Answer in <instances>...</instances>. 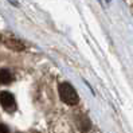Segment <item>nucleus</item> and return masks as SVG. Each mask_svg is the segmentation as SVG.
Wrapping results in <instances>:
<instances>
[{
	"label": "nucleus",
	"instance_id": "nucleus-1",
	"mask_svg": "<svg viewBox=\"0 0 133 133\" xmlns=\"http://www.w3.org/2000/svg\"><path fill=\"white\" fill-rule=\"evenodd\" d=\"M58 90H59V97L63 102H66L67 105L78 104V94H77L75 89L70 83H66V82L61 83Z\"/></svg>",
	"mask_w": 133,
	"mask_h": 133
},
{
	"label": "nucleus",
	"instance_id": "nucleus-2",
	"mask_svg": "<svg viewBox=\"0 0 133 133\" xmlns=\"http://www.w3.org/2000/svg\"><path fill=\"white\" fill-rule=\"evenodd\" d=\"M0 104L8 112H12L15 110L16 108V104H15V97L11 94L10 91H2L0 93Z\"/></svg>",
	"mask_w": 133,
	"mask_h": 133
},
{
	"label": "nucleus",
	"instance_id": "nucleus-3",
	"mask_svg": "<svg viewBox=\"0 0 133 133\" xmlns=\"http://www.w3.org/2000/svg\"><path fill=\"white\" fill-rule=\"evenodd\" d=\"M5 44H7V47H10L15 51H22L23 49H24V44H23L20 41H18V39H7Z\"/></svg>",
	"mask_w": 133,
	"mask_h": 133
},
{
	"label": "nucleus",
	"instance_id": "nucleus-4",
	"mask_svg": "<svg viewBox=\"0 0 133 133\" xmlns=\"http://www.w3.org/2000/svg\"><path fill=\"white\" fill-rule=\"evenodd\" d=\"M12 81V74L10 73V70L2 69L0 70V83L2 85H8Z\"/></svg>",
	"mask_w": 133,
	"mask_h": 133
},
{
	"label": "nucleus",
	"instance_id": "nucleus-5",
	"mask_svg": "<svg viewBox=\"0 0 133 133\" xmlns=\"http://www.w3.org/2000/svg\"><path fill=\"white\" fill-rule=\"evenodd\" d=\"M0 133H10L8 127H7V125H4V124H0Z\"/></svg>",
	"mask_w": 133,
	"mask_h": 133
},
{
	"label": "nucleus",
	"instance_id": "nucleus-6",
	"mask_svg": "<svg viewBox=\"0 0 133 133\" xmlns=\"http://www.w3.org/2000/svg\"><path fill=\"white\" fill-rule=\"evenodd\" d=\"M34 133H39V132H34Z\"/></svg>",
	"mask_w": 133,
	"mask_h": 133
}]
</instances>
